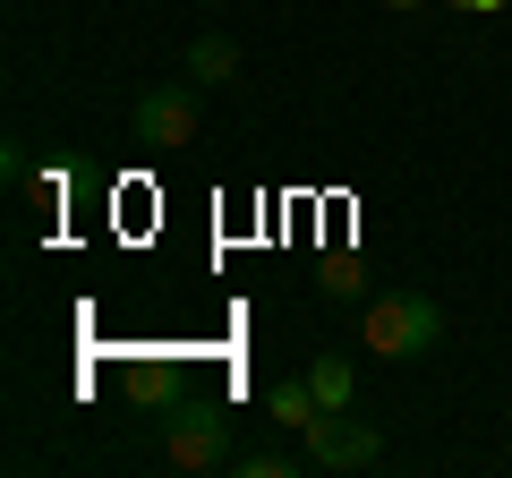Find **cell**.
<instances>
[{"label": "cell", "instance_id": "obj_1", "mask_svg": "<svg viewBox=\"0 0 512 478\" xmlns=\"http://www.w3.org/2000/svg\"><path fill=\"white\" fill-rule=\"evenodd\" d=\"M444 342V308L427 291H384L367 299V350L376 359H427Z\"/></svg>", "mask_w": 512, "mask_h": 478}, {"label": "cell", "instance_id": "obj_2", "mask_svg": "<svg viewBox=\"0 0 512 478\" xmlns=\"http://www.w3.org/2000/svg\"><path fill=\"white\" fill-rule=\"evenodd\" d=\"M299 453H308V470H376L384 436L367 419H350V410H316V419L299 427Z\"/></svg>", "mask_w": 512, "mask_h": 478}, {"label": "cell", "instance_id": "obj_11", "mask_svg": "<svg viewBox=\"0 0 512 478\" xmlns=\"http://www.w3.org/2000/svg\"><path fill=\"white\" fill-rule=\"evenodd\" d=\"M393 9H419V0H393Z\"/></svg>", "mask_w": 512, "mask_h": 478}, {"label": "cell", "instance_id": "obj_4", "mask_svg": "<svg viewBox=\"0 0 512 478\" xmlns=\"http://www.w3.org/2000/svg\"><path fill=\"white\" fill-rule=\"evenodd\" d=\"M163 453L180 461V470H231V419H222V410H180V419L163 427Z\"/></svg>", "mask_w": 512, "mask_h": 478}, {"label": "cell", "instance_id": "obj_7", "mask_svg": "<svg viewBox=\"0 0 512 478\" xmlns=\"http://www.w3.org/2000/svg\"><path fill=\"white\" fill-rule=\"evenodd\" d=\"M265 419H274V427H291V436H299V427L316 419V393H308V376H291V385H274V393H265Z\"/></svg>", "mask_w": 512, "mask_h": 478}, {"label": "cell", "instance_id": "obj_6", "mask_svg": "<svg viewBox=\"0 0 512 478\" xmlns=\"http://www.w3.org/2000/svg\"><path fill=\"white\" fill-rule=\"evenodd\" d=\"M308 393H316V410H350L359 376H350V359H342V350H316V359H308Z\"/></svg>", "mask_w": 512, "mask_h": 478}, {"label": "cell", "instance_id": "obj_10", "mask_svg": "<svg viewBox=\"0 0 512 478\" xmlns=\"http://www.w3.org/2000/svg\"><path fill=\"white\" fill-rule=\"evenodd\" d=\"M461 9H504V0H461Z\"/></svg>", "mask_w": 512, "mask_h": 478}, {"label": "cell", "instance_id": "obj_5", "mask_svg": "<svg viewBox=\"0 0 512 478\" xmlns=\"http://www.w3.org/2000/svg\"><path fill=\"white\" fill-rule=\"evenodd\" d=\"M239 77V43L231 35H197L188 43V86H231Z\"/></svg>", "mask_w": 512, "mask_h": 478}, {"label": "cell", "instance_id": "obj_9", "mask_svg": "<svg viewBox=\"0 0 512 478\" xmlns=\"http://www.w3.org/2000/svg\"><path fill=\"white\" fill-rule=\"evenodd\" d=\"M325 299H367V274H359V257H325Z\"/></svg>", "mask_w": 512, "mask_h": 478}, {"label": "cell", "instance_id": "obj_3", "mask_svg": "<svg viewBox=\"0 0 512 478\" xmlns=\"http://www.w3.org/2000/svg\"><path fill=\"white\" fill-rule=\"evenodd\" d=\"M128 129H137V146H154V154H180L188 137H197V86H154V94H137Z\"/></svg>", "mask_w": 512, "mask_h": 478}, {"label": "cell", "instance_id": "obj_8", "mask_svg": "<svg viewBox=\"0 0 512 478\" xmlns=\"http://www.w3.org/2000/svg\"><path fill=\"white\" fill-rule=\"evenodd\" d=\"M231 470H239V478H291V470H308V453H282V444H256V453H231Z\"/></svg>", "mask_w": 512, "mask_h": 478}]
</instances>
